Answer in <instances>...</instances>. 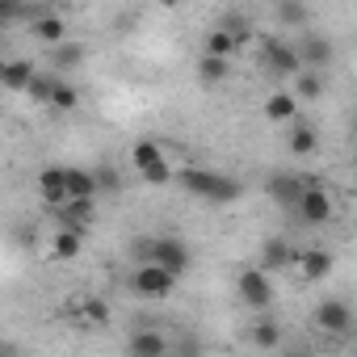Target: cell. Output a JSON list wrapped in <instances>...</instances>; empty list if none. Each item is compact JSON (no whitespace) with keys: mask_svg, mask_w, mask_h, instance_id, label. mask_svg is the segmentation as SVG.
<instances>
[{"mask_svg":"<svg viewBox=\"0 0 357 357\" xmlns=\"http://www.w3.org/2000/svg\"><path fill=\"white\" fill-rule=\"evenodd\" d=\"M176 185L202 202H215V206H227L240 198V181H231V176H223L215 168H176Z\"/></svg>","mask_w":357,"mask_h":357,"instance_id":"cell-1","label":"cell"},{"mask_svg":"<svg viewBox=\"0 0 357 357\" xmlns=\"http://www.w3.org/2000/svg\"><path fill=\"white\" fill-rule=\"evenodd\" d=\"M130 164H135V172L143 176L147 185H168V181H176V168L168 164V151H164L160 143H151V139H139V143L130 147Z\"/></svg>","mask_w":357,"mask_h":357,"instance_id":"cell-2","label":"cell"},{"mask_svg":"<svg viewBox=\"0 0 357 357\" xmlns=\"http://www.w3.org/2000/svg\"><path fill=\"white\" fill-rule=\"evenodd\" d=\"M261 63H265V72H273V76H303V59H298V47L294 43H286V38H278V34H265L261 38Z\"/></svg>","mask_w":357,"mask_h":357,"instance_id":"cell-3","label":"cell"},{"mask_svg":"<svg viewBox=\"0 0 357 357\" xmlns=\"http://www.w3.org/2000/svg\"><path fill=\"white\" fill-rule=\"evenodd\" d=\"M236 290H240V303L252 307V311H269V303H273V282H269V273H265L261 265L240 269Z\"/></svg>","mask_w":357,"mask_h":357,"instance_id":"cell-4","label":"cell"},{"mask_svg":"<svg viewBox=\"0 0 357 357\" xmlns=\"http://www.w3.org/2000/svg\"><path fill=\"white\" fill-rule=\"evenodd\" d=\"M130 290L139 294V298H168L172 290H176V278L168 273V269H160V265H135L130 269Z\"/></svg>","mask_w":357,"mask_h":357,"instance_id":"cell-5","label":"cell"},{"mask_svg":"<svg viewBox=\"0 0 357 357\" xmlns=\"http://www.w3.org/2000/svg\"><path fill=\"white\" fill-rule=\"evenodd\" d=\"M151 265L168 269L172 278H181V273L190 269V248H185V240H181V236H155V244H151Z\"/></svg>","mask_w":357,"mask_h":357,"instance_id":"cell-6","label":"cell"},{"mask_svg":"<svg viewBox=\"0 0 357 357\" xmlns=\"http://www.w3.org/2000/svg\"><path fill=\"white\" fill-rule=\"evenodd\" d=\"M38 198L51 206V211H63L68 202H72V194H68V168L63 164H47L43 172H38Z\"/></svg>","mask_w":357,"mask_h":357,"instance_id":"cell-7","label":"cell"},{"mask_svg":"<svg viewBox=\"0 0 357 357\" xmlns=\"http://www.w3.org/2000/svg\"><path fill=\"white\" fill-rule=\"evenodd\" d=\"M265 194H269V202H278L286 211H298V202L307 194V181H303V176H294V172H273L269 181H265Z\"/></svg>","mask_w":357,"mask_h":357,"instance_id":"cell-8","label":"cell"},{"mask_svg":"<svg viewBox=\"0 0 357 357\" xmlns=\"http://www.w3.org/2000/svg\"><path fill=\"white\" fill-rule=\"evenodd\" d=\"M307 227H324V223H332V215H336V202L328 198V190H319V185H307V194H303V202H298V211H294Z\"/></svg>","mask_w":357,"mask_h":357,"instance_id":"cell-9","label":"cell"},{"mask_svg":"<svg viewBox=\"0 0 357 357\" xmlns=\"http://www.w3.org/2000/svg\"><path fill=\"white\" fill-rule=\"evenodd\" d=\"M315 328L328 332V336H344V332L353 328V307H349L344 298H324V303L315 307Z\"/></svg>","mask_w":357,"mask_h":357,"instance_id":"cell-10","label":"cell"},{"mask_svg":"<svg viewBox=\"0 0 357 357\" xmlns=\"http://www.w3.org/2000/svg\"><path fill=\"white\" fill-rule=\"evenodd\" d=\"M126 357H172V336L160 328H139L126 340Z\"/></svg>","mask_w":357,"mask_h":357,"instance_id":"cell-11","label":"cell"},{"mask_svg":"<svg viewBox=\"0 0 357 357\" xmlns=\"http://www.w3.org/2000/svg\"><path fill=\"white\" fill-rule=\"evenodd\" d=\"M30 34H34L43 47H63V43H68V22H63L59 13H51V9H38V13L30 17Z\"/></svg>","mask_w":357,"mask_h":357,"instance_id":"cell-12","label":"cell"},{"mask_svg":"<svg viewBox=\"0 0 357 357\" xmlns=\"http://www.w3.org/2000/svg\"><path fill=\"white\" fill-rule=\"evenodd\" d=\"M294 47H298L303 72H319V68H328V59H332V43H328L324 34H315V30H303V38H298Z\"/></svg>","mask_w":357,"mask_h":357,"instance_id":"cell-13","label":"cell"},{"mask_svg":"<svg viewBox=\"0 0 357 357\" xmlns=\"http://www.w3.org/2000/svg\"><path fill=\"white\" fill-rule=\"evenodd\" d=\"M294 265H298V273L307 282H324L336 269V257L328 248H303V252H294Z\"/></svg>","mask_w":357,"mask_h":357,"instance_id":"cell-14","label":"cell"},{"mask_svg":"<svg viewBox=\"0 0 357 357\" xmlns=\"http://www.w3.org/2000/svg\"><path fill=\"white\" fill-rule=\"evenodd\" d=\"M68 315H72L76 324H84V328H105V324H109V307H105L101 298H84V294L68 298Z\"/></svg>","mask_w":357,"mask_h":357,"instance_id":"cell-15","label":"cell"},{"mask_svg":"<svg viewBox=\"0 0 357 357\" xmlns=\"http://www.w3.org/2000/svg\"><path fill=\"white\" fill-rule=\"evenodd\" d=\"M68 194H72L76 202H97V194H101V185H97V172L68 164Z\"/></svg>","mask_w":357,"mask_h":357,"instance_id":"cell-16","label":"cell"},{"mask_svg":"<svg viewBox=\"0 0 357 357\" xmlns=\"http://www.w3.org/2000/svg\"><path fill=\"white\" fill-rule=\"evenodd\" d=\"M34 76H38V68H34L30 59H9L5 68H0V80H5L9 93H26V89L34 84Z\"/></svg>","mask_w":357,"mask_h":357,"instance_id":"cell-17","label":"cell"},{"mask_svg":"<svg viewBox=\"0 0 357 357\" xmlns=\"http://www.w3.org/2000/svg\"><path fill=\"white\" fill-rule=\"evenodd\" d=\"M265 118L269 122H298V97L294 93H269Z\"/></svg>","mask_w":357,"mask_h":357,"instance_id":"cell-18","label":"cell"},{"mask_svg":"<svg viewBox=\"0 0 357 357\" xmlns=\"http://www.w3.org/2000/svg\"><path fill=\"white\" fill-rule=\"evenodd\" d=\"M80 244H84V231L59 223V231H55V240H51V252H55L59 261H76V257H80Z\"/></svg>","mask_w":357,"mask_h":357,"instance_id":"cell-19","label":"cell"},{"mask_svg":"<svg viewBox=\"0 0 357 357\" xmlns=\"http://www.w3.org/2000/svg\"><path fill=\"white\" fill-rule=\"evenodd\" d=\"M236 51H240V38H236V34H227V30H211V34H206V51H202V55L236 59Z\"/></svg>","mask_w":357,"mask_h":357,"instance_id":"cell-20","label":"cell"},{"mask_svg":"<svg viewBox=\"0 0 357 357\" xmlns=\"http://www.w3.org/2000/svg\"><path fill=\"white\" fill-rule=\"evenodd\" d=\"M227 76H231V59H215V55L198 59V80L202 84H223Z\"/></svg>","mask_w":357,"mask_h":357,"instance_id":"cell-21","label":"cell"},{"mask_svg":"<svg viewBox=\"0 0 357 357\" xmlns=\"http://www.w3.org/2000/svg\"><path fill=\"white\" fill-rule=\"evenodd\" d=\"M55 89H59V76L38 72V76H34V84L26 89V97H30L34 105H51V101H55Z\"/></svg>","mask_w":357,"mask_h":357,"instance_id":"cell-22","label":"cell"},{"mask_svg":"<svg viewBox=\"0 0 357 357\" xmlns=\"http://www.w3.org/2000/svg\"><path fill=\"white\" fill-rule=\"evenodd\" d=\"M290 261H294V252L286 248V240H269V244H265V252H261V269H265V273L286 269Z\"/></svg>","mask_w":357,"mask_h":357,"instance_id":"cell-23","label":"cell"},{"mask_svg":"<svg viewBox=\"0 0 357 357\" xmlns=\"http://www.w3.org/2000/svg\"><path fill=\"white\" fill-rule=\"evenodd\" d=\"M319 147V135H315V126H307V122H294V130H290V151L294 155H311Z\"/></svg>","mask_w":357,"mask_h":357,"instance_id":"cell-24","label":"cell"},{"mask_svg":"<svg viewBox=\"0 0 357 357\" xmlns=\"http://www.w3.org/2000/svg\"><path fill=\"white\" fill-rule=\"evenodd\" d=\"M252 344H257V349H278V344H282V328H278L273 319H257V324H252Z\"/></svg>","mask_w":357,"mask_h":357,"instance_id":"cell-25","label":"cell"},{"mask_svg":"<svg viewBox=\"0 0 357 357\" xmlns=\"http://www.w3.org/2000/svg\"><path fill=\"white\" fill-rule=\"evenodd\" d=\"M319 93H324L319 72H303V76H294V97H298V101H315Z\"/></svg>","mask_w":357,"mask_h":357,"instance_id":"cell-26","label":"cell"},{"mask_svg":"<svg viewBox=\"0 0 357 357\" xmlns=\"http://www.w3.org/2000/svg\"><path fill=\"white\" fill-rule=\"evenodd\" d=\"M278 22H282V26H294V30L303 34L307 22H311V13H307L303 5H278Z\"/></svg>","mask_w":357,"mask_h":357,"instance_id":"cell-27","label":"cell"},{"mask_svg":"<svg viewBox=\"0 0 357 357\" xmlns=\"http://www.w3.org/2000/svg\"><path fill=\"white\" fill-rule=\"evenodd\" d=\"M51 59H55V68H76V63L84 59V47H80V43H63V47H55Z\"/></svg>","mask_w":357,"mask_h":357,"instance_id":"cell-28","label":"cell"},{"mask_svg":"<svg viewBox=\"0 0 357 357\" xmlns=\"http://www.w3.org/2000/svg\"><path fill=\"white\" fill-rule=\"evenodd\" d=\"M76 105H80V89H76V84H68V80H59L51 109H76Z\"/></svg>","mask_w":357,"mask_h":357,"instance_id":"cell-29","label":"cell"},{"mask_svg":"<svg viewBox=\"0 0 357 357\" xmlns=\"http://www.w3.org/2000/svg\"><path fill=\"white\" fill-rule=\"evenodd\" d=\"M97 185H101V194H118V190H122V176H118L109 164H101V168H97Z\"/></svg>","mask_w":357,"mask_h":357,"instance_id":"cell-30","label":"cell"},{"mask_svg":"<svg viewBox=\"0 0 357 357\" xmlns=\"http://www.w3.org/2000/svg\"><path fill=\"white\" fill-rule=\"evenodd\" d=\"M353 135H357V126H353Z\"/></svg>","mask_w":357,"mask_h":357,"instance_id":"cell-31","label":"cell"}]
</instances>
